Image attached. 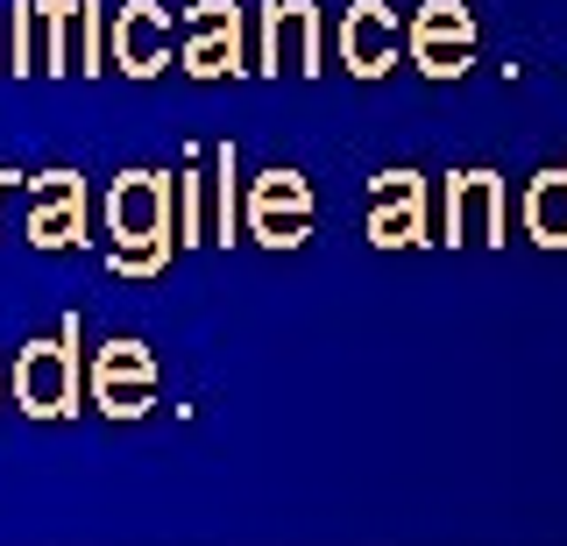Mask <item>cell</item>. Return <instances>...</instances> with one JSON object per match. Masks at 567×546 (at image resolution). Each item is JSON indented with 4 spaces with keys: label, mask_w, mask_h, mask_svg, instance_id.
Segmentation results:
<instances>
[{
    "label": "cell",
    "mask_w": 567,
    "mask_h": 546,
    "mask_svg": "<svg viewBox=\"0 0 567 546\" xmlns=\"http://www.w3.org/2000/svg\"><path fill=\"white\" fill-rule=\"evenodd\" d=\"M341 50H348L354 72H383V64L398 58V22H390L377 0H362V8L341 22Z\"/></svg>",
    "instance_id": "obj_2"
},
{
    "label": "cell",
    "mask_w": 567,
    "mask_h": 546,
    "mask_svg": "<svg viewBox=\"0 0 567 546\" xmlns=\"http://www.w3.org/2000/svg\"><path fill=\"white\" fill-rule=\"evenodd\" d=\"M114 235H128V241H156V235H164V199H156L150 178H128L114 192Z\"/></svg>",
    "instance_id": "obj_3"
},
{
    "label": "cell",
    "mask_w": 567,
    "mask_h": 546,
    "mask_svg": "<svg viewBox=\"0 0 567 546\" xmlns=\"http://www.w3.org/2000/svg\"><path fill=\"white\" fill-rule=\"evenodd\" d=\"M114 58L128 64V72H156V64L171 58V22L156 14V0H135L114 22Z\"/></svg>",
    "instance_id": "obj_1"
}]
</instances>
